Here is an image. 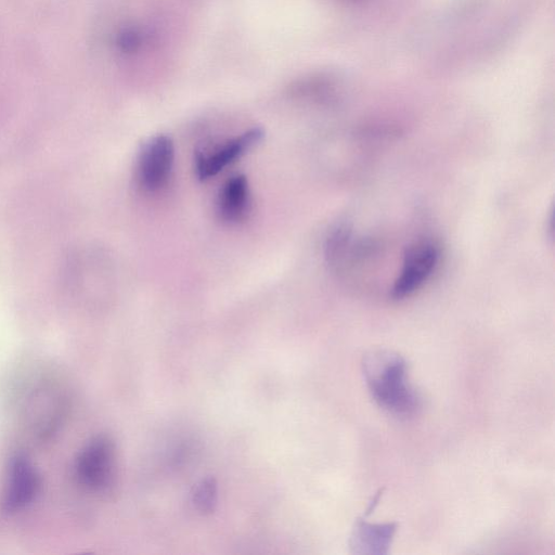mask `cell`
I'll use <instances>...</instances> for the list:
<instances>
[{
	"label": "cell",
	"instance_id": "1",
	"mask_svg": "<svg viewBox=\"0 0 555 555\" xmlns=\"http://www.w3.org/2000/svg\"><path fill=\"white\" fill-rule=\"evenodd\" d=\"M9 402L21 427L36 442H47L66 423L72 397L70 386L53 367L22 369L10 384Z\"/></svg>",
	"mask_w": 555,
	"mask_h": 555
},
{
	"label": "cell",
	"instance_id": "2",
	"mask_svg": "<svg viewBox=\"0 0 555 555\" xmlns=\"http://www.w3.org/2000/svg\"><path fill=\"white\" fill-rule=\"evenodd\" d=\"M363 368L374 402L397 417L415 415L420 398L409 384L407 363L402 356L390 351H374L365 356Z\"/></svg>",
	"mask_w": 555,
	"mask_h": 555
},
{
	"label": "cell",
	"instance_id": "3",
	"mask_svg": "<svg viewBox=\"0 0 555 555\" xmlns=\"http://www.w3.org/2000/svg\"><path fill=\"white\" fill-rule=\"evenodd\" d=\"M114 444L109 436L100 435L89 441L75 461V477L89 492L103 493L114 479Z\"/></svg>",
	"mask_w": 555,
	"mask_h": 555
},
{
	"label": "cell",
	"instance_id": "4",
	"mask_svg": "<svg viewBox=\"0 0 555 555\" xmlns=\"http://www.w3.org/2000/svg\"><path fill=\"white\" fill-rule=\"evenodd\" d=\"M438 261L440 249L432 240L422 239L410 244L391 290L392 299L404 300L420 290L433 275Z\"/></svg>",
	"mask_w": 555,
	"mask_h": 555
},
{
	"label": "cell",
	"instance_id": "5",
	"mask_svg": "<svg viewBox=\"0 0 555 555\" xmlns=\"http://www.w3.org/2000/svg\"><path fill=\"white\" fill-rule=\"evenodd\" d=\"M42 480L28 455L19 453L9 460L3 496V510L16 514L33 505L41 492Z\"/></svg>",
	"mask_w": 555,
	"mask_h": 555
},
{
	"label": "cell",
	"instance_id": "6",
	"mask_svg": "<svg viewBox=\"0 0 555 555\" xmlns=\"http://www.w3.org/2000/svg\"><path fill=\"white\" fill-rule=\"evenodd\" d=\"M175 160V149L169 136L159 135L149 140L140 153L138 179L147 191H158L171 177Z\"/></svg>",
	"mask_w": 555,
	"mask_h": 555
},
{
	"label": "cell",
	"instance_id": "7",
	"mask_svg": "<svg viewBox=\"0 0 555 555\" xmlns=\"http://www.w3.org/2000/svg\"><path fill=\"white\" fill-rule=\"evenodd\" d=\"M264 137L262 128H252L250 131L231 139L213 153H199L197 157V173L200 179H210L221 173L228 165L234 163L242 154L260 143Z\"/></svg>",
	"mask_w": 555,
	"mask_h": 555
},
{
	"label": "cell",
	"instance_id": "8",
	"mask_svg": "<svg viewBox=\"0 0 555 555\" xmlns=\"http://www.w3.org/2000/svg\"><path fill=\"white\" fill-rule=\"evenodd\" d=\"M250 187L247 177L237 175L228 179L217 201V214L227 224H237L247 216Z\"/></svg>",
	"mask_w": 555,
	"mask_h": 555
},
{
	"label": "cell",
	"instance_id": "9",
	"mask_svg": "<svg viewBox=\"0 0 555 555\" xmlns=\"http://www.w3.org/2000/svg\"><path fill=\"white\" fill-rule=\"evenodd\" d=\"M397 531V523L369 524L365 518L357 520L350 546L356 554H387Z\"/></svg>",
	"mask_w": 555,
	"mask_h": 555
},
{
	"label": "cell",
	"instance_id": "10",
	"mask_svg": "<svg viewBox=\"0 0 555 555\" xmlns=\"http://www.w3.org/2000/svg\"><path fill=\"white\" fill-rule=\"evenodd\" d=\"M218 502V485L213 477L199 482L192 492V503L202 514H211L215 511Z\"/></svg>",
	"mask_w": 555,
	"mask_h": 555
},
{
	"label": "cell",
	"instance_id": "11",
	"mask_svg": "<svg viewBox=\"0 0 555 555\" xmlns=\"http://www.w3.org/2000/svg\"><path fill=\"white\" fill-rule=\"evenodd\" d=\"M116 45L126 55H134L143 46V35L135 28H126L116 37Z\"/></svg>",
	"mask_w": 555,
	"mask_h": 555
},
{
	"label": "cell",
	"instance_id": "12",
	"mask_svg": "<svg viewBox=\"0 0 555 555\" xmlns=\"http://www.w3.org/2000/svg\"><path fill=\"white\" fill-rule=\"evenodd\" d=\"M348 2H352V3L356 4V3L366 2V0H348Z\"/></svg>",
	"mask_w": 555,
	"mask_h": 555
}]
</instances>
